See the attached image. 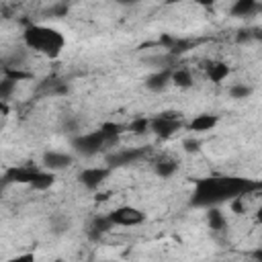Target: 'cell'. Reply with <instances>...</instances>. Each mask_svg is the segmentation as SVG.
Masks as SVG:
<instances>
[{"label": "cell", "instance_id": "11", "mask_svg": "<svg viewBox=\"0 0 262 262\" xmlns=\"http://www.w3.org/2000/svg\"><path fill=\"white\" fill-rule=\"evenodd\" d=\"M260 12V0H233L229 6V14L233 18H250Z\"/></svg>", "mask_w": 262, "mask_h": 262}, {"label": "cell", "instance_id": "20", "mask_svg": "<svg viewBox=\"0 0 262 262\" xmlns=\"http://www.w3.org/2000/svg\"><path fill=\"white\" fill-rule=\"evenodd\" d=\"M184 151H188V154H194V151H199L201 149V141L196 139V137H192V139H184Z\"/></svg>", "mask_w": 262, "mask_h": 262}, {"label": "cell", "instance_id": "19", "mask_svg": "<svg viewBox=\"0 0 262 262\" xmlns=\"http://www.w3.org/2000/svg\"><path fill=\"white\" fill-rule=\"evenodd\" d=\"M129 129L133 131V133H145V131H149V119L147 117H141V119H135L131 125H129Z\"/></svg>", "mask_w": 262, "mask_h": 262}, {"label": "cell", "instance_id": "25", "mask_svg": "<svg viewBox=\"0 0 262 262\" xmlns=\"http://www.w3.org/2000/svg\"><path fill=\"white\" fill-rule=\"evenodd\" d=\"M254 37H258V39H262V29H260L258 33H254Z\"/></svg>", "mask_w": 262, "mask_h": 262}, {"label": "cell", "instance_id": "26", "mask_svg": "<svg viewBox=\"0 0 262 262\" xmlns=\"http://www.w3.org/2000/svg\"><path fill=\"white\" fill-rule=\"evenodd\" d=\"M258 14H262V2H260V12H258Z\"/></svg>", "mask_w": 262, "mask_h": 262}, {"label": "cell", "instance_id": "15", "mask_svg": "<svg viewBox=\"0 0 262 262\" xmlns=\"http://www.w3.org/2000/svg\"><path fill=\"white\" fill-rule=\"evenodd\" d=\"M141 158V151L139 149H123V151H117L108 158V166H123V164H131L133 160Z\"/></svg>", "mask_w": 262, "mask_h": 262}, {"label": "cell", "instance_id": "17", "mask_svg": "<svg viewBox=\"0 0 262 262\" xmlns=\"http://www.w3.org/2000/svg\"><path fill=\"white\" fill-rule=\"evenodd\" d=\"M227 92H229V96H231L233 100H246V98L252 96V86L237 82V84H231Z\"/></svg>", "mask_w": 262, "mask_h": 262}, {"label": "cell", "instance_id": "3", "mask_svg": "<svg viewBox=\"0 0 262 262\" xmlns=\"http://www.w3.org/2000/svg\"><path fill=\"white\" fill-rule=\"evenodd\" d=\"M72 149L78 154V156H84V158H92V156H96L106 143H111L108 139H106V135L102 133V129L98 127L96 131H88V133H76L74 137H72Z\"/></svg>", "mask_w": 262, "mask_h": 262}, {"label": "cell", "instance_id": "22", "mask_svg": "<svg viewBox=\"0 0 262 262\" xmlns=\"http://www.w3.org/2000/svg\"><path fill=\"white\" fill-rule=\"evenodd\" d=\"M250 256H252L254 260H260V262H262V246H258L256 250H252V254H250Z\"/></svg>", "mask_w": 262, "mask_h": 262}, {"label": "cell", "instance_id": "13", "mask_svg": "<svg viewBox=\"0 0 262 262\" xmlns=\"http://www.w3.org/2000/svg\"><path fill=\"white\" fill-rule=\"evenodd\" d=\"M172 84L186 90V88H192L194 86V78H192V72L188 68H172Z\"/></svg>", "mask_w": 262, "mask_h": 262}, {"label": "cell", "instance_id": "5", "mask_svg": "<svg viewBox=\"0 0 262 262\" xmlns=\"http://www.w3.org/2000/svg\"><path fill=\"white\" fill-rule=\"evenodd\" d=\"M106 215L111 223L117 227H137L145 221V213L135 205H119Z\"/></svg>", "mask_w": 262, "mask_h": 262}, {"label": "cell", "instance_id": "10", "mask_svg": "<svg viewBox=\"0 0 262 262\" xmlns=\"http://www.w3.org/2000/svg\"><path fill=\"white\" fill-rule=\"evenodd\" d=\"M219 125V115H213V113H201V115H194L186 127L194 133H207V131H213L215 127Z\"/></svg>", "mask_w": 262, "mask_h": 262}, {"label": "cell", "instance_id": "21", "mask_svg": "<svg viewBox=\"0 0 262 262\" xmlns=\"http://www.w3.org/2000/svg\"><path fill=\"white\" fill-rule=\"evenodd\" d=\"M119 6H135V4H139L141 0H115Z\"/></svg>", "mask_w": 262, "mask_h": 262}, {"label": "cell", "instance_id": "23", "mask_svg": "<svg viewBox=\"0 0 262 262\" xmlns=\"http://www.w3.org/2000/svg\"><path fill=\"white\" fill-rule=\"evenodd\" d=\"M254 219H256V223H262V205L256 209V213H254Z\"/></svg>", "mask_w": 262, "mask_h": 262}, {"label": "cell", "instance_id": "6", "mask_svg": "<svg viewBox=\"0 0 262 262\" xmlns=\"http://www.w3.org/2000/svg\"><path fill=\"white\" fill-rule=\"evenodd\" d=\"M108 174H111V166H86L78 172V182L86 190L94 192L102 186V182L108 178Z\"/></svg>", "mask_w": 262, "mask_h": 262}, {"label": "cell", "instance_id": "24", "mask_svg": "<svg viewBox=\"0 0 262 262\" xmlns=\"http://www.w3.org/2000/svg\"><path fill=\"white\" fill-rule=\"evenodd\" d=\"M166 4H180V2H186V0H164Z\"/></svg>", "mask_w": 262, "mask_h": 262}, {"label": "cell", "instance_id": "9", "mask_svg": "<svg viewBox=\"0 0 262 262\" xmlns=\"http://www.w3.org/2000/svg\"><path fill=\"white\" fill-rule=\"evenodd\" d=\"M229 74H231L229 63H225L221 59H211V61L205 63V76L213 84H223L229 78Z\"/></svg>", "mask_w": 262, "mask_h": 262}, {"label": "cell", "instance_id": "1", "mask_svg": "<svg viewBox=\"0 0 262 262\" xmlns=\"http://www.w3.org/2000/svg\"><path fill=\"white\" fill-rule=\"evenodd\" d=\"M258 184H254L248 178H239V176H209V178H201L194 184V190L190 194V205L192 207H215L221 205L225 201H233L237 196L248 194L250 190H254Z\"/></svg>", "mask_w": 262, "mask_h": 262}, {"label": "cell", "instance_id": "18", "mask_svg": "<svg viewBox=\"0 0 262 262\" xmlns=\"http://www.w3.org/2000/svg\"><path fill=\"white\" fill-rule=\"evenodd\" d=\"M100 129H102V133L106 135V139H108V141H115V139L123 133V129H125V127H123V125H119V123H115V121H106V123H102V125H100Z\"/></svg>", "mask_w": 262, "mask_h": 262}, {"label": "cell", "instance_id": "12", "mask_svg": "<svg viewBox=\"0 0 262 262\" xmlns=\"http://www.w3.org/2000/svg\"><path fill=\"white\" fill-rule=\"evenodd\" d=\"M154 172L160 178H172L178 172V164H176V160H172L168 156H162V158H158L154 162Z\"/></svg>", "mask_w": 262, "mask_h": 262}, {"label": "cell", "instance_id": "7", "mask_svg": "<svg viewBox=\"0 0 262 262\" xmlns=\"http://www.w3.org/2000/svg\"><path fill=\"white\" fill-rule=\"evenodd\" d=\"M74 164V156L70 151H61V149H47L43 156H41V166L51 170V172H59V170H66Z\"/></svg>", "mask_w": 262, "mask_h": 262}, {"label": "cell", "instance_id": "14", "mask_svg": "<svg viewBox=\"0 0 262 262\" xmlns=\"http://www.w3.org/2000/svg\"><path fill=\"white\" fill-rule=\"evenodd\" d=\"M113 227H115V225L111 223L108 215H100V217H94L92 223L88 225V235L94 237V239H98L102 233H106V231L113 229Z\"/></svg>", "mask_w": 262, "mask_h": 262}, {"label": "cell", "instance_id": "16", "mask_svg": "<svg viewBox=\"0 0 262 262\" xmlns=\"http://www.w3.org/2000/svg\"><path fill=\"white\" fill-rule=\"evenodd\" d=\"M207 223H209V227L215 229V231H219V229L225 227V217H223V213L219 211L217 205H215V207H209V211H207Z\"/></svg>", "mask_w": 262, "mask_h": 262}, {"label": "cell", "instance_id": "4", "mask_svg": "<svg viewBox=\"0 0 262 262\" xmlns=\"http://www.w3.org/2000/svg\"><path fill=\"white\" fill-rule=\"evenodd\" d=\"M184 127V121L176 113H162L158 117H149V133L160 139H168Z\"/></svg>", "mask_w": 262, "mask_h": 262}, {"label": "cell", "instance_id": "2", "mask_svg": "<svg viewBox=\"0 0 262 262\" xmlns=\"http://www.w3.org/2000/svg\"><path fill=\"white\" fill-rule=\"evenodd\" d=\"M23 43L33 53H39L47 59H57L66 49V35L49 25L33 23L23 31Z\"/></svg>", "mask_w": 262, "mask_h": 262}, {"label": "cell", "instance_id": "8", "mask_svg": "<svg viewBox=\"0 0 262 262\" xmlns=\"http://www.w3.org/2000/svg\"><path fill=\"white\" fill-rule=\"evenodd\" d=\"M170 84H172V68L156 70L145 78V88L149 92H164Z\"/></svg>", "mask_w": 262, "mask_h": 262}]
</instances>
